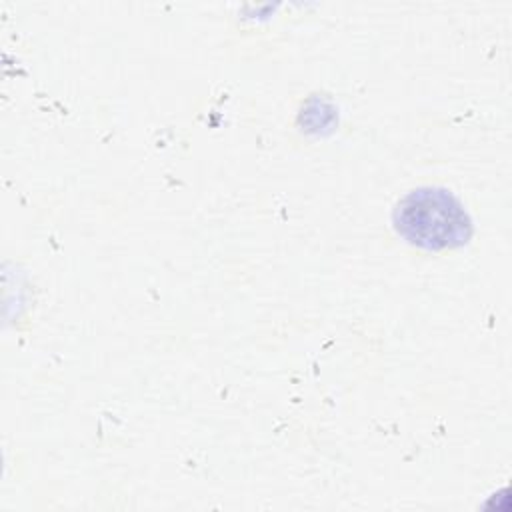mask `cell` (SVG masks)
Returning <instances> with one entry per match:
<instances>
[{
  "label": "cell",
  "instance_id": "cell-1",
  "mask_svg": "<svg viewBox=\"0 0 512 512\" xmlns=\"http://www.w3.org/2000/svg\"><path fill=\"white\" fill-rule=\"evenodd\" d=\"M398 232L412 244L442 250L460 246L470 236V222L456 202L444 190H414L396 210Z\"/></svg>",
  "mask_w": 512,
  "mask_h": 512
}]
</instances>
